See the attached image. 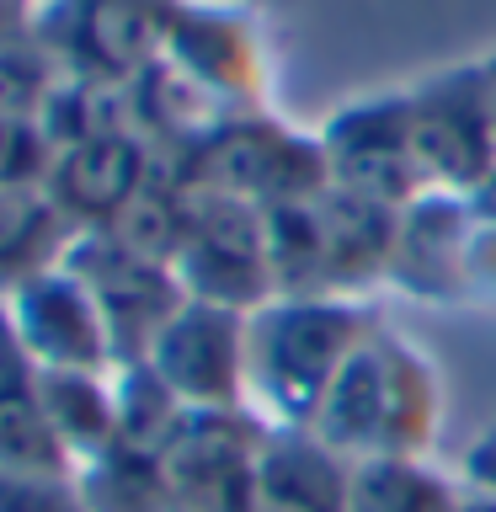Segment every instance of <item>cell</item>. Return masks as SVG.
I'll use <instances>...</instances> for the list:
<instances>
[{
  "label": "cell",
  "mask_w": 496,
  "mask_h": 512,
  "mask_svg": "<svg viewBox=\"0 0 496 512\" xmlns=\"http://www.w3.org/2000/svg\"><path fill=\"white\" fill-rule=\"evenodd\" d=\"M0 512H86L75 475L0 470Z\"/></svg>",
  "instance_id": "d4e9b609"
},
{
  "label": "cell",
  "mask_w": 496,
  "mask_h": 512,
  "mask_svg": "<svg viewBox=\"0 0 496 512\" xmlns=\"http://www.w3.org/2000/svg\"><path fill=\"white\" fill-rule=\"evenodd\" d=\"M443 416V384L400 331L379 320L331 379L310 432L347 464L374 454H422Z\"/></svg>",
  "instance_id": "7a4b0ae2"
},
{
  "label": "cell",
  "mask_w": 496,
  "mask_h": 512,
  "mask_svg": "<svg viewBox=\"0 0 496 512\" xmlns=\"http://www.w3.org/2000/svg\"><path fill=\"white\" fill-rule=\"evenodd\" d=\"M38 123H43V134H48L54 150H70V144L134 128V102H128V86H118V80H96V75H70L64 70L59 86L48 91Z\"/></svg>",
  "instance_id": "ffe728a7"
},
{
  "label": "cell",
  "mask_w": 496,
  "mask_h": 512,
  "mask_svg": "<svg viewBox=\"0 0 496 512\" xmlns=\"http://www.w3.org/2000/svg\"><path fill=\"white\" fill-rule=\"evenodd\" d=\"M411 107V150L427 192H470L496 171V134L486 118L480 64H454L406 91Z\"/></svg>",
  "instance_id": "8992f818"
},
{
  "label": "cell",
  "mask_w": 496,
  "mask_h": 512,
  "mask_svg": "<svg viewBox=\"0 0 496 512\" xmlns=\"http://www.w3.org/2000/svg\"><path fill=\"white\" fill-rule=\"evenodd\" d=\"M112 390H118V443L160 454L176 427L187 422V406L176 400L150 363H118L112 368Z\"/></svg>",
  "instance_id": "7402d4cb"
},
{
  "label": "cell",
  "mask_w": 496,
  "mask_h": 512,
  "mask_svg": "<svg viewBox=\"0 0 496 512\" xmlns=\"http://www.w3.org/2000/svg\"><path fill=\"white\" fill-rule=\"evenodd\" d=\"M75 486L86 512H166L160 454H144V448H128V443H112L107 454L80 464Z\"/></svg>",
  "instance_id": "44dd1931"
},
{
  "label": "cell",
  "mask_w": 496,
  "mask_h": 512,
  "mask_svg": "<svg viewBox=\"0 0 496 512\" xmlns=\"http://www.w3.org/2000/svg\"><path fill=\"white\" fill-rule=\"evenodd\" d=\"M59 75L64 64L38 43V32L0 43V118H38Z\"/></svg>",
  "instance_id": "603a6c76"
},
{
  "label": "cell",
  "mask_w": 496,
  "mask_h": 512,
  "mask_svg": "<svg viewBox=\"0 0 496 512\" xmlns=\"http://www.w3.org/2000/svg\"><path fill=\"white\" fill-rule=\"evenodd\" d=\"M480 86H486V118H491V134H496V54L480 59Z\"/></svg>",
  "instance_id": "f1b7e54d"
},
{
  "label": "cell",
  "mask_w": 496,
  "mask_h": 512,
  "mask_svg": "<svg viewBox=\"0 0 496 512\" xmlns=\"http://www.w3.org/2000/svg\"><path fill=\"white\" fill-rule=\"evenodd\" d=\"M22 32H32V6L27 0H0V43L22 38Z\"/></svg>",
  "instance_id": "4316f807"
},
{
  "label": "cell",
  "mask_w": 496,
  "mask_h": 512,
  "mask_svg": "<svg viewBox=\"0 0 496 512\" xmlns=\"http://www.w3.org/2000/svg\"><path fill=\"white\" fill-rule=\"evenodd\" d=\"M320 235H326V294L331 299H363L368 288L390 283L400 208L326 187L320 192Z\"/></svg>",
  "instance_id": "9a60e30c"
},
{
  "label": "cell",
  "mask_w": 496,
  "mask_h": 512,
  "mask_svg": "<svg viewBox=\"0 0 496 512\" xmlns=\"http://www.w3.org/2000/svg\"><path fill=\"white\" fill-rule=\"evenodd\" d=\"M155 166H160L155 144L139 128H123V134H102V139L70 144V150H54L43 192L75 235H91V230H112L123 219V208L144 192Z\"/></svg>",
  "instance_id": "4fadbf2b"
},
{
  "label": "cell",
  "mask_w": 496,
  "mask_h": 512,
  "mask_svg": "<svg viewBox=\"0 0 496 512\" xmlns=\"http://www.w3.org/2000/svg\"><path fill=\"white\" fill-rule=\"evenodd\" d=\"M374 326L363 299H267L246 315V411L262 427H310L331 379Z\"/></svg>",
  "instance_id": "6da1fadb"
},
{
  "label": "cell",
  "mask_w": 496,
  "mask_h": 512,
  "mask_svg": "<svg viewBox=\"0 0 496 512\" xmlns=\"http://www.w3.org/2000/svg\"><path fill=\"white\" fill-rule=\"evenodd\" d=\"M160 59L224 112H262L272 80L267 27L246 0H182Z\"/></svg>",
  "instance_id": "277c9868"
},
{
  "label": "cell",
  "mask_w": 496,
  "mask_h": 512,
  "mask_svg": "<svg viewBox=\"0 0 496 512\" xmlns=\"http://www.w3.org/2000/svg\"><path fill=\"white\" fill-rule=\"evenodd\" d=\"M27 6H32V11H38V6H43V0H27Z\"/></svg>",
  "instance_id": "1f68e13d"
},
{
  "label": "cell",
  "mask_w": 496,
  "mask_h": 512,
  "mask_svg": "<svg viewBox=\"0 0 496 512\" xmlns=\"http://www.w3.org/2000/svg\"><path fill=\"white\" fill-rule=\"evenodd\" d=\"M171 267H176V283H182L187 299L251 315L256 304L272 299L262 208L192 187L187 240H182V251H176Z\"/></svg>",
  "instance_id": "ba28073f"
},
{
  "label": "cell",
  "mask_w": 496,
  "mask_h": 512,
  "mask_svg": "<svg viewBox=\"0 0 496 512\" xmlns=\"http://www.w3.org/2000/svg\"><path fill=\"white\" fill-rule=\"evenodd\" d=\"M459 512H496V496H486V491H470V486H464V496H459Z\"/></svg>",
  "instance_id": "f546056e"
},
{
  "label": "cell",
  "mask_w": 496,
  "mask_h": 512,
  "mask_svg": "<svg viewBox=\"0 0 496 512\" xmlns=\"http://www.w3.org/2000/svg\"><path fill=\"white\" fill-rule=\"evenodd\" d=\"M16 342L38 368H118L107 320L96 310L91 288L75 278L64 262L32 272L11 294H0Z\"/></svg>",
  "instance_id": "7c38bea8"
},
{
  "label": "cell",
  "mask_w": 496,
  "mask_h": 512,
  "mask_svg": "<svg viewBox=\"0 0 496 512\" xmlns=\"http://www.w3.org/2000/svg\"><path fill=\"white\" fill-rule=\"evenodd\" d=\"M43 411L70 459V470L91 464L118 443V390L112 368H43Z\"/></svg>",
  "instance_id": "e0dca14e"
},
{
  "label": "cell",
  "mask_w": 496,
  "mask_h": 512,
  "mask_svg": "<svg viewBox=\"0 0 496 512\" xmlns=\"http://www.w3.org/2000/svg\"><path fill=\"white\" fill-rule=\"evenodd\" d=\"M475 214L459 192H422L400 208L390 288L427 304H459L470 299V246H475Z\"/></svg>",
  "instance_id": "5bb4252c"
},
{
  "label": "cell",
  "mask_w": 496,
  "mask_h": 512,
  "mask_svg": "<svg viewBox=\"0 0 496 512\" xmlns=\"http://www.w3.org/2000/svg\"><path fill=\"white\" fill-rule=\"evenodd\" d=\"M470 214H475L480 224H491V230H496V171H491L475 192H470Z\"/></svg>",
  "instance_id": "83f0119b"
},
{
  "label": "cell",
  "mask_w": 496,
  "mask_h": 512,
  "mask_svg": "<svg viewBox=\"0 0 496 512\" xmlns=\"http://www.w3.org/2000/svg\"><path fill=\"white\" fill-rule=\"evenodd\" d=\"M182 0H43L32 32L70 75H96L128 86L166 48Z\"/></svg>",
  "instance_id": "5b68a950"
},
{
  "label": "cell",
  "mask_w": 496,
  "mask_h": 512,
  "mask_svg": "<svg viewBox=\"0 0 496 512\" xmlns=\"http://www.w3.org/2000/svg\"><path fill=\"white\" fill-rule=\"evenodd\" d=\"M187 187L219 192V198L251 203V208H278L304 203L331 187L326 155L315 134H299L294 123L272 118V112H230L219 118L198 144L182 155H166Z\"/></svg>",
  "instance_id": "3957f363"
},
{
  "label": "cell",
  "mask_w": 496,
  "mask_h": 512,
  "mask_svg": "<svg viewBox=\"0 0 496 512\" xmlns=\"http://www.w3.org/2000/svg\"><path fill=\"white\" fill-rule=\"evenodd\" d=\"M0 470L75 475L43 411V368L16 342L6 310H0Z\"/></svg>",
  "instance_id": "2e32d148"
},
{
  "label": "cell",
  "mask_w": 496,
  "mask_h": 512,
  "mask_svg": "<svg viewBox=\"0 0 496 512\" xmlns=\"http://www.w3.org/2000/svg\"><path fill=\"white\" fill-rule=\"evenodd\" d=\"M459 480H464L470 491L496 496V416L475 432L470 443H464V454H459Z\"/></svg>",
  "instance_id": "484cf974"
},
{
  "label": "cell",
  "mask_w": 496,
  "mask_h": 512,
  "mask_svg": "<svg viewBox=\"0 0 496 512\" xmlns=\"http://www.w3.org/2000/svg\"><path fill=\"white\" fill-rule=\"evenodd\" d=\"M464 480L432 470L422 454L352 459L347 512H459Z\"/></svg>",
  "instance_id": "ac0fdd59"
},
{
  "label": "cell",
  "mask_w": 496,
  "mask_h": 512,
  "mask_svg": "<svg viewBox=\"0 0 496 512\" xmlns=\"http://www.w3.org/2000/svg\"><path fill=\"white\" fill-rule=\"evenodd\" d=\"M251 512H320V507H299V502H278V496H256Z\"/></svg>",
  "instance_id": "4dcf8cb0"
},
{
  "label": "cell",
  "mask_w": 496,
  "mask_h": 512,
  "mask_svg": "<svg viewBox=\"0 0 496 512\" xmlns=\"http://www.w3.org/2000/svg\"><path fill=\"white\" fill-rule=\"evenodd\" d=\"M320 155H326V176L336 192L352 198L384 203V208H406L411 198H422V171H416L411 150V107L406 91H384L363 96L342 112H331L315 128Z\"/></svg>",
  "instance_id": "9c48e42d"
},
{
  "label": "cell",
  "mask_w": 496,
  "mask_h": 512,
  "mask_svg": "<svg viewBox=\"0 0 496 512\" xmlns=\"http://www.w3.org/2000/svg\"><path fill=\"white\" fill-rule=\"evenodd\" d=\"M54 166V144H48L38 118H0V187H43Z\"/></svg>",
  "instance_id": "cb8c5ba5"
},
{
  "label": "cell",
  "mask_w": 496,
  "mask_h": 512,
  "mask_svg": "<svg viewBox=\"0 0 496 512\" xmlns=\"http://www.w3.org/2000/svg\"><path fill=\"white\" fill-rule=\"evenodd\" d=\"M75 230L48 203L43 187H0V294L27 283L32 272L64 262Z\"/></svg>",
  "instance_id": "d6986e66"
},
{
  "label": "cell",
  "mask_w": 496,
  "mask_h": 512,
  "mask_svg": "<svg viewBox=\"0 0 496 512\" xmlns=\"http://www.w3.org/2000/svg\"><path fill=\"white\" fill-rule=\"evenodd\" d=\"M262 432L251 411H187L176 438L160 448L166 512H251Z\"/></svg>",
  "instance_id": "30bf717a"
},
{
  "label": "cell",
  "mask_w": 496,
  "mask_h": 512,
  "mask_svg": "<svg viewBox=\"0 0 496 512\" xmlns=\"http://www.w3.org/2000/svg\"><path fill=\"white\" fill-rule=\"evenodd\" d=\"M64 267L91 288L96 310L107 320L118 363H144V352L155 347L160 326H166L187 299L171 262H155V256L123 246L112 230L75 235L70 251H64Z\"/></svg>",
  "instance_id": "52a82bcc"
},
{
  "label": "cell",
  "mask_w": 496,
  "mask_h": 512,
  "mask_svg": "<svg viewBox=\"0 0 496 512\" xmlns=\"http://www.w3.org/2000/svg\"><path fill=\"white\" fill-rule=\"evenodd\" d=\"M144 363L187 411H246V315L182 299Z\"/></svg>",
  "instance_id": "8fae6325"
}]
</instances>
